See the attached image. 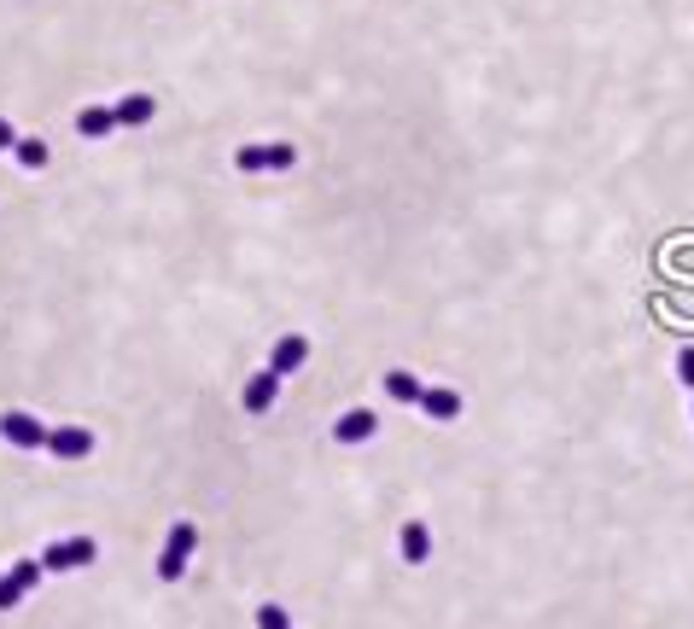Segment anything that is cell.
I'll return each mask as SVG.
<instances>
[{"mask_svg":"<svg viewBox=\"0 0 694 629\" xmlns=\"http://www.w3.org/2000/svg\"><path fill=\"white\" fill-rule=\"evenodd\" d=\"M193 548H199V525H193V519H175L170 536H164V554H158V583H181Z\"/></svg>","mask_w":694,"mask_h":629,"instance_id":"cell-1","label":"cell"},{"mask_svg":"<svg viewBox=\"0 0 694 629\" xmlns=\"http://www.w3.org/2000/svg\"><path fill=\"white\" fill-rule=\"evenodd\" d=\"M100 560V542L94 536H59L41 548V571H82V565Z\"/></svg>","mask_w":694,"mask_h":629,"instance_id":"cell-2","label":"cell"},{"mask_svg":"<svg viewBox=\"0 0 694 629\" xmlns=\"http://www.w3.org/2000/svg\"><path fill=\"white\" fill-rule=\"evenodd\" d=\"M0 443H12V449H47V426L24 414V408H6L0 414Z\"/></svg>","mask_w":694,"mask_h":629,"instance_id":"cell-3","label":"cell"},{"mask_svg":"<svg viewBox=\"0 0 694 629\" xmlns=\"http://www.w3.org/2000/svg\"><path fill=\"white\" fill-rule=\"evenodd\" d=\"M47 455H53V461H88V455H94V431L88 426H47Z\"/></svg>","mask_w":694,"mask_h":629,"instance_id":"cell-4","label":"cell"},{"mask_svg":"<svg viewBox=\"0 0 694 629\" xmlns=\"http://www.w3.org/2000/svg\"><path fill=\"white\" fill-rule=\"evenodd\" d=\"M292 164H298V146H240V152H234V169H245V175L292 169Z\"/></svg>","mask_w":694,"mask_h":629,"instance_id":"cell-5","label":"cell"},{"mask_svg":"<svg viewBox=\"0 0 694 629\" xmlns=\"http://www.w3.org/2000/svg\"><path fill=\"white\" fill-rule=\"evenodd\" d=\"M35 583H41V554H35V560H18L6 577H0V612H12V606L35 589Z\"/></svg>","mask_w":694,"mask_h":629,"instance_id":"cell-6","label":"cell"},{"mask_svg":"<svg viewBox=\"0 0 694 629\" xmlns=\"http://www.w3.org/2000/svg\"><path fill=\"white\" fill-rule=\"evenodd\" d=\"M275 402H280V373H275V367H263V373H251V379H245V391H240L245 414H269Z\"/></svg>","mask_w":694,"mask_h":629,"instance_id":"cell-7","label":"cell"},{"mask_svg":"<svg viewBox=\"0 0 694 629\" xmlns=\"http://www.w3.org/2000/svg\"><path fill=\"white\" fill-rule=\"evenodd\" d=\"M374 431H380V414H374V408H345V414L333 420V443L356 449V443H368Z\"/></svg>","mask_w":694,"mask_h":629,"instance_id":"cell-8","label":"cell"},{"mask_svg":"<svg viewBox=\"0 0 694 629\" xmlns=\"http://www.w3.org/2000/svg\"><path fill=\"white\" fill-rule=\"evenodd\" d=\"M304 362H310V338H304V332H286V338H275V350H269V367H275L280 379H286V373H298Z\"/></svg>","mask_w":694,"mask_h":629,"instance_id":"cell-9","label":"cell"},{"mask_svg":"<svg viewBox=\"0 0 694 629\" xmlns=\"http://www.w3.org/2000/svg\"><path fill=\"white\" fill-rule=\"evenodd\" d=\"M420 414L426 420H461V391H450V385H426V397H420Z\"/></svg>","mask_w":694,"mask_h":629,"instance_id":"cell-10","label":"cell"},{"mask_svg":"<svg viewBox=\"0 0 694 629\" xmlns=\"http://www.w3.org/2000/svg\"><path fill=\"white\" fill-rule=\"evenodd\" d=\"M397 554H403L409 565H426L432 560V530L420 525V519H409V525L397 530Z\"/></svg>","mask_w":694,"mask_h":629,"instance_id":"cell-11","label":"cell"},{"mask_svg":"<svg viewBox=\"0 0 694 629\" xmlns=\"http://www.w3.org/2000/svg\"><path fill=\"white\" fill-rule=\"evenodd\" d=\"M111 111H117V129H146L152 111H158V100H152V94H123Z\"/></svg>","mask_w":694,"mask_h":629,"instance_id":"cell-12","label":"cell"},{"mask_svg":"<svg viewBox=\"0 0 694 629\" xmlns=\"http://www.w3.org/2000/svg\"><path fill=\"white\" fill-rule=\"evenodd\" d=\"M76 134H82V140L117 134V111H111V105H82V111H76Z\"/></svg>","mask_w":694,"mask_h":629,"instance_id":"cell-13","label":"cell"},{"mask_svg":"<svg viewBox=\"0 0 694 629\" xmlns=\"http://www.w3.org/2000/svg\"><path fill=\"white\" fill-rule=\"evenodd\" d=\"M385 397H391V402H415V408H420L426 385H420V379L409 373V367H391V373H385Z\"/></svg>","mask_w":694,"mask_h":629,"instance_id":"cell-14","label":"cell"},{"mask_svg":"<svg viewBox=\"0 0 694 629\" xmlns=\"http://www.w3.org/2000/svg\"><path fill=\"white\" fill-rule=\"evenodd\" d=\"M12 158H18V164L24 169H47V158H53V152H47V140H18V152H12Z\"/></svg>","mask_w":694,"mask_h":629,"instance_id":"cell-15","label":"cell"},{"mask_svg":"<svg viewBox=\"0 0 694 629\" xmlns=\"http://www.w3.org/2000/svg\"><path fill=\"white\" fill-rule=\"evenodd\" d=\"M257 629H292V612L275 606V600H263V606H257Z\"/></svg>","mask_w":694,"mask_h":629,"instance_id":"cell-16","label":"cell"},{"mask_svg":"<svg viewBox=\"0 0 694 629\" xmlns=\"http://www.w3.org/2000/svg\"><path fill=\"white\" fill-rule=\"evenodd\" d=\"M677 379L694 391V344H689V350H677Z\"/></svg>","mask_w":694,"mask_h":629,"instance_id":"cell-17","label":"cell"},{"mask_svg":"<svg viewBox=\"0 0 694 629\" xmlns=\"http://www.w3.org/2000/svg\"><path fill=\"white\" fill-rule=\"evenodd\" d=\"M18 140H24V134H18L12 123H6V117H0V152H18Z\"/></svg>","mask_w":694,"mask_h":629,"instance_id":"cell-18","label":"cell"}]
</instances>
